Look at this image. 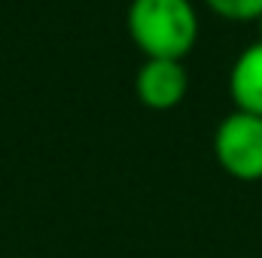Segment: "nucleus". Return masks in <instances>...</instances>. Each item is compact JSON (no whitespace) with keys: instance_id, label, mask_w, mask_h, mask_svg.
Instances as JSON below:
<instances>
[{"instance_id":"2","label":"nucleus","mask_w":262,"mask_h":258,"mask_svg":"<svg viewBox=\"0 0 262 258\" xmlns=\"http://www.w3.org/2000/svg\"><path fill=\"white\" fill-rule=\"evenodd\" d=\"M216 164L238 183L262 179V116L229 113L213 131Z\"/></svg>"},{"instance_id":"3","label":"nucleus","mask_w":262,"mask_h":258,"mask_svg":"<svg viewBox=\"0 0 262 258\" xmlns=\"http://www.w3.org/2000/svg\"><path fill=\"white\" fill-rule=\"evenodd\" d=\"M189 91V73L183 61L146 58L134 76V94L149 110H174Z\"/></svg>"},{"instance_id":"6","label":"nucleus","mask_w":262,"mask_h":258,"mask_svg":"<svg viewBox=\"0 0 262 258\" xmlns=\"http://www.w3.org/2000/svg\"><path fill=\"white\" fill-rule=\"evenodd\" d=\"M256 28H259V43H262V15H259V21H256Z\"/></svg>"},{"instance_id":"4","label":"nucleus","mask_w":262,"mask_h":258,"mask_svg":"<svg viewBox=\"0 0 262 258\" xmlns=\"http://www.w3.org/2000/svg\"><path fill=\"white\" fill-rule=\"evenodd\" d=\"M229 94L235 100V110L262 116V43L247 46L229 73Z\"/></svg>"},{"instance_id":"5","label":"nucleus","mask_w":262,"mask_h":258,"mask_svg":"<svg viewBox=\"0 0 262 258\" xmlns=\"http://www.w3.org/2000/svg\"><path fill=\"white\" fill-rule=\"evenodd\" d=\"M220 18L229 21H259L262 0H204Z\"/></svg>"},{"instance_id":"1","label":"nucleus","mask_w":262,"mask_h":258,"mask_svg":"<svg viewBox=\"0 0 262 258\" xmlns=\"http://www.w3.org/2000/svg\"><path fill=\"white\" fill-rule=\"evenodd\" d=\"M128 34L146 58L183 61L198 40L192 0H131Z\"/></svg>"}]
</instances>
